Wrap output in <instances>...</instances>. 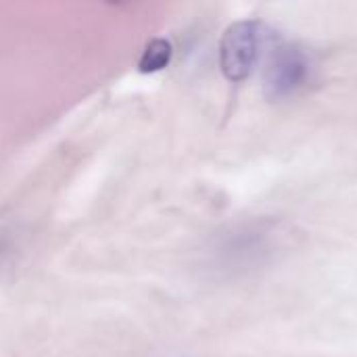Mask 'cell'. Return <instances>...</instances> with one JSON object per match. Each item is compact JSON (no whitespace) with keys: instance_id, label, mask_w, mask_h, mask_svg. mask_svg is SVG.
Segmentation results:
<instances>
[{"instance_id":"obj_1","label":"cell","mask_w":357,"mask_h":357,"mask_svg":"<svg viewBox=\"0 0 357 357\" xmlns=\"http://www.w3.org/2000/svg\"><path fill=\"white\" fill-rule=\"evenodd\" d=\"M261 56L264 88L272 100H284L303 90L312 77V61L307 52L293 40L268 33Z\"/></svg>"},{"instance_id":"obj_2","label":"cell","mask_w":357,"mask_h":357,"mask_svg":"<svg viewBox=\"0 0 357 357\" xmlns=\"http://www.w3.org/2000/svg\"><path fill=\"white\" fill-rule=\"evenodd\" d=\"M266 27L255 19L234 21L220 40V69L230 82H245L261 59Z\"/></svg>"},{"instance_id":"obj_3","label":"cell","mask_w":357,"mask_h":357,"mask_svg":"<svg viewBox=\"0 0 357 357\" xmlns=\"http://www.w3.org/2000/svg\"><path fill=\"white\" fill-rule=\"evenodd\" d=\"M172 56H174L172 42L165 40V38H155L142 50L140 61H138V71H142V73H157V71L165 69L172 63Z\"/></svg>"},{"instance_id":"obj_4","label":"cell","mask_w":357,"mask_h":357,"mask_svg":"<svg viewBox=\"0 0 357 357\" xmlns=\"http://www.w3.org/2000/svg\"><path fill=\"white\" fill-rule=\"evenodd\" d=\"M13 247H15V232L10 226L6 224H0V264L13 253Z\"/></svg>"}]
</instances>
